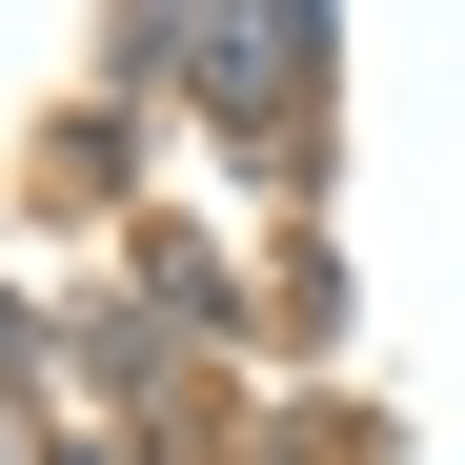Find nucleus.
Instances as JSON below:
<instances>
[{
  "mask_svg": "<svg viewBox=\"0 0 465 465\" xmlns=\"http://www.w3.org/2000/svg\"><path fill=\"white\" fill-rule=\"evenodd\" d=\"M142 61H163L183 102H223V122H283L324 82V21H223V0H183V21H142Z\"/></svg>",
  "mask_w": 465,
  "mask_h": 465,
  "instance_id": "nucleus-1",
  "label": "nucleus"
},
{
  "mask_svg": "<svg viewBox=\"0 0 465 465\" xmlns=\"http://www.w3.org/2000/svg\"><path fill=\"white\" fill-rule=\"evenodd\" d=\"M0 364H21V344H0Z\"/></svg>",
  "mask_w": 465,
  "mask_h": 465,
  "instance_id": "nucleus-2",
  "label": "nucleus"
}]
</instances>
